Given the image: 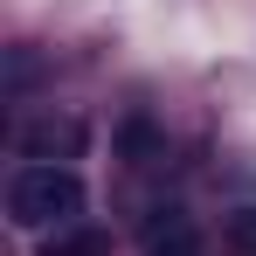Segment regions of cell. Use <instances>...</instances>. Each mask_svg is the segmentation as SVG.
<instances>
[{"label":"cell","instance_id":"cell-2","mask_svg":"<svg viewBox=\"0 0 256 256\" xmlns=\"http://www.w3.org/2000/svg\"><path fill=\"white\" fill-rule=\"evenodd\" d=\"M14 146L28 152V160H70V152H84V125L76 118H35V125H21L14 132Z\"/></svg>","mask_w":256,"mask_h":256},{"label":"cell","instance_id":"cell-5","mask_svg":"<svg viewBox=\"0 0 256 256\" xmlns=\"http://www.w3.org/2000/svg\"><path fill=\"white\" fill-rule=\"evenodd\" d=\"M152 256H201V242H194V228H180L166 242H152Z\"/></svg>","mask_w":256,"mask_h":256},{"label":"cell","instance_id":"cell-6","mask_svg":"<svg viewBox=\"0 0 256 256\" xmlns=\"http://www.w3.org/2000/svg\"><path fill=\"white\" fill-rule=\"evenodd\" d=\"M125 152H132V160H138V152H152V132L138 125V118H132V125H125Z\"/></svg>","mask_w":256,"mask_h":256},{"label":"cell","instance_id":"cell-3","mask_svg":"<svg viewBox=\"0 0 256 256\" xmlns=\"http://www.w3.org/2000/svg\"><path fill=\"white\" fill-rule=\"evenodd\" d=\"M42 250H48V256H104V250H111V236H104V228H76V222H70V228H56V236H48Z\"/></svg>","mask_w":256,"mask_h":256},{"label":"cell","instance_id":"cell-4","mask_svg":"<svg viewBox=\"0 0 256 256\" xmlns=\"http://www.w3.org/2000/svg\"><path fill=\"white\" fill-rule=\"evenodd\" d=\"M228 242L256 250V208H236V214H228Z\"/></svg>","mask_w":256,"mask_h":256},{"label":"cell","instance_id":"cell-1","mask_svg":"<svg viewBox=\"0 0 256 256\" xmlns=\"http://www.w3.org/2000/svg\"><path fill=\"white\" fill-rule=\"evenodd\" d=\"M7 214H14V228H70L76 214H84V180L70 166H21L7 180Z\"/></svg>","mask_w":256,"mask_h":256}]
</instances>
